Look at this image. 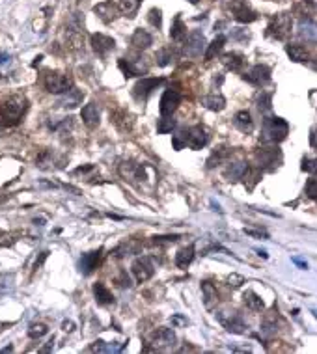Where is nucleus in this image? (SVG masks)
Wrapping results in <instances>:
<instances>
[{
	"instance_id": "1",
	"label": "nucleus",
	"mask_w": 317,
	"mask_h": 354,
	"mask_svg": "<svg viewBox=\"0 0 317 354\" xmlns=\"http://www.w3.org/2000/svg\"><path fill=\"white\" fill-rule=\"evenodd\" d=\"M28 108L27 97L19 93H10L0 97V123L2 125H17Z\"/></svg>"
},
{
	"instance_id": "2",
	"label": "nucleus",
	"mask_w": 317,
	"mask_h": 354,
	"mask_svg": "<svg viewBox=\"0 0 317 354\" xmlns=\"http://www.w3.org/2000/svg\"><path fill=\"white\" fill-rule=\"evenodd\" d=\"M289 132V125L287 121H284L282 118H265L263 120V127H261V140L263 142H271V144H278V142L285 140Z\"/></svg>"
},
{
	"instance_id": "3",
	"label": "nucleus",
	"mask_w": 317,
	"mask_h": 354,
	"mask_svg": "<svg viewBox=\"0 0 317 354\" xmlns=\"http://www.w3.org/2000/svg\"><path fill=\"white\" fill-rule=\"evenodd\" d=\"M43 86L49 93L62 95V93H66L71 90V80H69L66 75H62V73H52V71H49V73H45V76H43Z\"/></svg>"
},
{
	"instance_id": "4",
	"label": "nucleus",
	"mask_w": 317,
	"mask_h": 354,
	"mask_svg": "<svg viewBox=\"0 0 317 354\" xmlns=\"http://www.w3.org/2000/svg\"><path fill=\"white\" fill-rule=\"evenodd\" d=\"M291 26H293V21L287 13H278L276 17L271 19V24H269V34L276 39H285L291 34Z\"/></svg>"
},
{
	"instance_id": "5",
	"label": "nucleus",
	"mask_w": 317,
	"mask_h": 354,
	"mask_svg": "<svg viewBox=\"0 0 317 354\" xmlns=\"http://www.w3.org/2000/svg\"><path fill=\"white\" fill-rule=\"evenodd\" d=\"M177 338L172 328H157L151 336H149V343H153V350H166L174 347Z\"/></svg>"
},
{
	"instance_id": "6",
	"label": "nucleus",
	"mask_w": 317,
	"mask_h": 354,
	"mask_svg": "<svg viewBox=\"0 0 317 354\" xmlns=\"http://www.w3.org/2000/svg\"><path fill=\"white\" fill-rule=\"evenodd\" d=\"M133 274H135V278L137 282H148L151 276L155 274V263L151 257L148 256H142L138 257L137 261L133 263Z\"/></svg>"
},
{
	"instance_id": "7",
	"label": "nucleus",
	"mask_w": 317,
	"mask_h": 354,
	"mask_svg": "<svg viewBox=\"0 0 317 354\" xmlns=\"http://www.w3.org/2000/svg\"><path fill=\"white\" fill-rule=\"evenodd\" d=\"M245 80L254 84V86H263L271 80V67L265 66V64H257V66H252L250 69L245 73Z\"/></svg>"
},
{
	"instance_id": "8",
	"label": "nucleus",
	"mask_w": 317,
	"mask_h": 354,
	"mask_svg": "<svg viewBox=\"0 0 317 354\" xmlns=\"http://www.w3.org/2000/svg\"><path fill=\"white\" fill-rule=\"evenodd\" d=\"M207 43H205V38H203L202 32H194L189 34V38H187V43H185V55L191 56V58H198V56H202V52L205 50Z\"/></svg>"
},
{
	"instance_id": "9",
	"label": "nucleus",
	"mask_w": 317,
	"mask_h": 354,
	"mask_svg": "<svg viewBox=\"0 0 317 354\" xmlns=\"http://www.w3.org/2000/svg\"><path fill=\"white\" fill-rule=\"evenodd\" d=\"M185 132H187V146L189 147H192V149H202V147L207 146L209 134L202 125L189 127V129H185Z\"/></svg>"
},
{
	"instance_id": "10",
	"label": "nucleus",
	"mask_w": 317,
	"mask_h": 354,
	"mask_svg": "<svg viewBox=\"0 0 317 354\" xmlns=\"http://www.w3.org/2000/svg\"><path fill=\"white\" fill-rule=\"evenodd\" d=\"M219 321L224 324V328L231 334H245V321L237 315L235 311H220L219 313Z\"/></svg>"
},
{
	"instance_id": "11",
	"label": "nucleus",
	"mask_w": 317,
	"mask_h": 354,
	"mask_svg": "<svg viewBox=\"0 0 317 354\" xmlns=\"http://www.w3.org/2000/svg\"><path fill=\"white\" fill-rule=\"evenodd\" d=\"M181 103V95L175 90H166L161 97V104H158V110H161V116H172L177 110Z\"/></svg>"
},
{
	"instance_id": "12",
	"label": "nucleus",
	"mask_w": 317,
	"mask_h": 354,
	"mask_svg": "<svg viewBox=\"0 0 317 354\" xmlns=\"http://www.w3.org/2000/svg\"><path fill=\"white\" fill-rule=\"evenodd\" d=\"M163 82H164V78H142V80L135 86V97L140 99V101H146V99L149 97V93L153 92V90H157Z\"/></svg>"
},
{
	"instance_id": "13",
	"label": "nucleus",
	"mask_w": 317,
	"mask_h": 354,
	"mask_svg": "<svg viewBox=\"0 0 317 354\" xmlns=\"http://www.w3.org/2000/svg\"><path fill=\"white\" fill-rule=\"evenodd\" d=\"M92 47L99 56H107L110 50L116 47V41L110 38V36H104V34H93V36H92Z\"/></svg>"
},
{
	"instance_id": "14",
	"label": "nucleus",
	"mask_w": 317,
	"mask_h": 354,
	"mask_svg": "<svg viewBox=\"0 0 317 354\" xmlns=\"http://www.w3.org/2000/svg\"><path fill=\"white\" fill-rule=\"evenodd\" d=\"M93 11H95V15H99V19L103 22H112L118 17V6L114 4V2H101V4H97L95 8H93Z\"/></svg>"
},
{
	"instance_id": "15",
	"label": "nucleus",
	"mask_w": 317,
	"mask_h": 354,
	"mask_svg": "<svg viewBox=\"0 0 317 354\" xmlns=\"http://www.w3.org/2000/svg\"><path fill=\"white\" fill-rule=\"evenodd\" d=\"M118 67L123 71V75H125L127 78H129V76H138V75H142V73H146V71H148V67L142 66L140 62L125 60V58H121V60L118 62Z\"/></svg>"
},
{
	"instance_id": "16",
	"label": "nucleus",
	"mask_w": 317,
	"mask_h": 354,
	"mask_svg": "<svg viewBox=\"0 0 317 354\" xmlns=\"http://www.w3.org/2000/svg\"><path fill=\"white\" fill-rule=\"evenodd\" d=\"M81 118L84 121V125L90 127V129H95L99 125V110L93 103H88L82 106L81 110Z\"/></svg>"
},
{
	"instance_id": "17",
	"label": "nucleus",
	"mask_w": 317,
	"mask_h": 354,
	"mask_svg": "<svg viewBox=\"0 0 317 354\" xmlns=\"http://www.w3.org/2000/svg\"><path fill=\"white\" fill-rule=\"evenodd\" d=\"M231 13H233V17H235L239 22H254L257 19L256 11H252L250 8H248L246 4H243V2H237V4H233V8H231Z\"/></svg>"
},
{
	"instance_id": "18",
	"label": "nucleus",
	"mask_w": 317,
	"mask_h": 354,
	"mask_svg": "<svg viewBox=\"0 0 317 354\" xmlns=\"http://www.w3.org/2000/svg\"><path fill=\"white\" fill-rule=\"evenodd\" d=\"M101 248H99L97 252H90V254H84L82 256V259H81V270L84 274H92L95 268H97V265H99V259H101Z\"/></svg>"
},
{
	"instance_id": "19",
	"label": "nucleus",
	"mask_w": 317,
	"mask_h": 354,
	"mask_svg": "<svg viewBox=\"0 0 317 354\" xmlns=\"http://www.w3.org/2000/svg\"><path fill=\"white\" fill-rule=\"evenodd\" d=\"M285 52L289 56L293 62H299V64H306L310 60V52L306 50V47H302V45H297V43H289L285 45Z\"/></svg>"
},
{
	"instance_id": "20",
	"label": "nucleus",
	"mask_w": 317,
	"mask_h": 354,
	"mask_svg": "<svg viewBox=\"0 0 317 354\" xmlns=\"http://www.w3.org/2000/svg\"><path fill=\"white\" fill-rule=\"evenodd\" d=\"M151 43H153V38H151V34L146 32V30H142V28L135 30V34H133V38H131V45L135 47V49L144 50V49H148Z\"/></svg>"
},
{
	"instance_id": "21",
	"label": "nucleus",
	"mask_w": 317,
	"mask_h": 354,
	"mask_svg": "<svg viewBox=\"0 0 317 354\" xmlns=\"http://www.w3.org/2000/svg\"><path fill=\"white\" fill-rule=\"evenodd\" d=\"M233 123H235V127L241 132H246V134H248V132L254 131V121H252V116L248 110H241V112H237Z\"/></svg>"
},
{
	"instance_id": "22",
	"label": "nucleus",
	"mask_w": 317,
	"mask_h": 354,
	"mask_svg": "<svg viewBox=\"0 0 317 354\" xmlns=\"http://www.w3.org/2000/svg\"><path fill=\"white\" fill-rule=\"evenodd\" d=\"M112 121L118 125L120 131H131L133 123H135L133 116L129 114V112H125V110H118V112H114V114H112Z\"/></svg>"
},
{
	"instance_id": "23",
	"label": "nucleus",
	"mask_w": 317,
	"mask_h": 354,
	"mask_svg": "<svg viewBox=\"0 0 317 354\" xmlns=\"http://www.w3.org/2000/svg\"><path fill=\"white\" fill-rule=\"evenodd\" d=\"M93 294H95V300H97L99 304H112L114 302V296H112V293H110L109 289H107V285L101 282L97 283H93Z\"/></svg>"
},
{
	"instance_id": "24",
	"label": "nucleus",
	"mask_w": 317,
	"mask_h": 354,
	"mask_svg": "<svg viewBox=\"0 0 317 354\" xmlns=\"http://www.w3.org/2000/svg\"><path fill=\"white\" fill-rule=\"evenodd\" d=\"M194 259V246H185L175 254V265L179 268H187Z\"/></svg>"
},
{
	"instance_id": "25",
	"label": "nucleus",
	"mask_w": 317,
	"mask_h": 354,
	"mask_svg": "<svg viewBox=\"0 0 317 354\" xmlns=\"http://www.w3.org/2000/svg\"><path fill=\"white\" fill-rule=\"evenodd\" d=\"M203 104H205L209 110H213V112H220V110H224V106H226V99L222 97L220 93H211L207 97H203Z\"/></svg>"
},
{
	"instance_id": "26",
	"label": "nucleus",
	"mask_w": 317,
	"mask_h": 354,
	"mask_svg": "<svg viewBox=\"0 0 317 354\" xmlns=\"http://www.w3.org/2000/svg\"><path fill=\"white\" fill-rule=\"evenodd\" d=\"M222 64H224L228 69L237 71L243 67V64H245V56L239 55V52H228V55L222 56Z\"/></svg>"
},
{
	"instance_id": "27",
	"label": "nucleus",
	"mask_w": 317,
	"mask_h": 354,
	"mask_svg": "<svg viewBox=\"0 0 317 354\" xmlns=\"http://www.w3.org/2000/svg\"><path fill=\"white\" fill-rule=\"evenodd\" d=\"M140 2H142V0H116L114 4L118 6V10L123 11L125 15L133 17L138 11V8H140Z\"/></svg>"
},
{
	"instance_id": "28",
	"label": "nucleus",
	"mask_w": 317,
	"mask_h": 354,
	"mask_svg": "<svg viewBox=\"0 0 317 354\" xmlns=\"http://www.w3.org/2000/svg\"><path fill=\"white\" fill-rule=\"evenodd\" d=\"M226 43V38L224 36H217V38L211 41V43L207 45V50H205V60H213L215 56L219 55L220 50H222V47H224Z\"/></svg>"
},
{
	"instance_id": "29",
	"label": "nucleus",
	"mask_w": 317,
	"mask_h": 354,
	"mask_svg": "<svg viewBox=\"0 0 317 354\" xmlns=\"http://www.w3.org/2000/svg\"><path fill=\"white\" fill-rule=\"evenodd\" d=\"M82 101V93L78 92V90H75V88H71L69 92H66V97L62 99L60 104L62 106H69V108H75V106H78Z\"/></svg>"
},
{
	"instance_id": "30",
	"label": "nucleus",
	"mask_w": 317,
	"mask_h": 354,
	"mask_svg": "<svg viewBox=\"0 0 317 354\" xmlns=\"http://www.w3.org/2000/svg\"><path fill=\"white\" fill-rule=\"evenodd\" d=\"M185 36H187V30H185L183 21H181V15H175L174 24H172V30H170V38L174 39V41H183Z\"/></svg>"
},
{
	"instance_id": "31",
	"label": "nucleus",
	"mask_w": 317,
	"mask_h": 354,
	"mask_svg": "<svg viewBox=\"0 0 317 354\" xmlns=\"http://www.w3.org/2000/svg\"><path fill=\"white\" fill-rule=\"evenodd\" d=\"M245 304H246V308L248 310H252V311H261L263 308H265V304H263V300L257 296L254 291H246L245 293Z\"/></svg>"
},
{
	"instance_id": "32",
	"label": "nucleus",
	"mask_w": 317,
	"mask_h": 354,
	"mask_svg": "<svg viewBox=\"0 0 317 354\" xmlns=\"http://www.w3.org/2000/svg\"><path fill=\"white\" fill-rule=\"evenodd\" d=\"M202 293H203V300H205V306H207V308H213V306L217 304V300H219L217 298V296H219V294H217V289H215L209 282H203Z\"/></svg>"
},
{
	"instance_id": "33",
	"label": "nucleus",
	"mask_w": 317,
	"mask_h": 354,
	"mask_svg": "<svg viewBox=\"0 0 317 354\" xmlns=\"http://www.w3.org/2000/svg\"><path fill=\"white\" fill-rule=\"evenodd\" d=\"M246 170H248V164L246 162H235L226 170V177H228L230 181L231 179H243V175H245Z\"/></svg>"
},
{
	"instance_id": "34",
	"label": "nucleus",
	"mask_w": 317,
	"mask_h": 354,
	"mask_svg": "<svg viewBox=\"0 0 317 354\" xmlns=\"http://www.w3.org/2000/svg\"><path fill=\"white\" fill-rule=\"evenodd\" d=\"M175 129V120L172 116H163L161 120L157 121V132L158 134H168Z\"/></svg>"
},
{
	"instance_id": "35",
	"label": "nucleus",
	"mask_w": 317,
	"mask_h": 354,
	"mask_svg": "<svg viewBox=\"0 0 317 354\" xmlns=\"http://www.w3.org/2000/svg\"><path fill=\"white\" fill-rule=\"evenodd\" d=\"M299 36L308 39V41H315V26H313V22L302 21L301 24H299Z\"/></svg>"
},
{
	"instance_id": "36",
	"label": "nucleus",
	"mask_w": 317,
	"mask_h": 354,
	"mask_svg": "<svg viewBox=\"0 0 317 354\" xmlns=\"http://www.w3.org/2000/svg\"><path fill=\"white\" fill-rule=\"evenodd\" d=\"M157 64L161 67H164V66H168L170 62L174 60V50H172V47H164V49H161L157 52Z\"/></svg>"
},
{
	"instance_id": "37",
	"label": "nucleus",
	"mask_w": 317,
	"mask_h": 354,
	"mask_svg": "<svg viewBox=\"0 0 317 354\" xmlns=\"http://www.w3.org/2000/svg\"><path fill=\"white\" fill-rule=\"evenodd\" d=\"M256 103H257V108L259 110H271V106H273V93L261 92L259 95H257Z\"/></svg>"
},
{
	"instance_id": "38",
	"label": "nucleus",
	"mask_w": 317,
	"mask_h": 354,
	"mask_svg": "<svg viewBox=\"0 0 317 354\" xmlns=\"http://www.w3.org/2000/svg\"><path fill=\"white\" fill-rule=\"evenodd\" d=\"M47 332H49V328L45 326V324H41V322H36V324H32V326L28 328V336H30L32 339L43 338Z\"/></svg>"
},
{
	"instance_id": "39",
	"label": "nucleus",
	"mask_w": 317,
	"mask_h": 354,
	"mask_svg": "<svg viewBox=\"0 0 317 354\" xmlns=\"http://www.w3.org/2000/svg\"><path fill=\"white\" fill-rule=\"evenodd\" d=\"M172 144H174L175 151H181V149L187 146V132H185V129H181L179 132H175L174 137H172Z\"/></svg>"
},
{
	"instance_id": "40",
	"label": "nucleus",
	"mask_w": 317,
	"mask_h": 354,
	"mask_svg": "<svg viewBox=\"0 0 317 354\" xmlns=\"http://www.w3.org/2000/svg\"><path fill=\"white\" fill-rule=\"evenodd\" d=\"M148 21L151 22V26L161 28V26H163V11L158 10V8H153V10H149Z\"/></svg>"
},
{
	"instance_id": "41",
	"label": "nucleus",
	"mask_w": 317,
	"mask_h": 354,
	"mask_svg": "<svg viewBox=\"0 0 317 354\" xmlns=\"http://www.w3.org/2000/svg\"><path fill=\"white\" fill-rule=\"evenodd\" d=\"M306 194H308V198H312V200H315V198H317V181H315V177L308 179V183H306Z\"/></svg>"
},
{
	"instance_id": "42",
	"label": "nucleus",
	"mask_w": 317,
	"mask_h": 354,
	"mask_svg": "<svg viewBox=\"0 0 317 354\" xmlns=\"http://www.w3.org/2000/svg\"><path fill=\"white\" fill-rule=\"evenodd\" d=\"M172 324H174L175 328H181V326H187L189 324V319L183 315H179V313H175V315H172Z\"/></svg>"
},
{
	"instance_id": "43",
	"label": "nucleus",
	"mask_w": 317,
	"mask_h": 354,
	"mask_svg": "<svg viewBox=\"0 0 317 354\" xmlns=\"http://www.w3.org/2000/svg\"><path fill=\"white\" fill-rule=\"evenodd\" d=\"M302 170H304V172H310V174H313V172L317 170L315 158H304V160H302Z\"/></svg>"
},
{
	"instance_id": "44",
	"label": "nucleus",
	"mask_w": 317,
	"mask_h": 354,
	"mask_svg": "<svg viewBox=\"0 0 317 354\" xmlns=\"http://www.w3.org/2000/svg\"><path fill=\"white\" fill-rule=\"evenodd\" d=\"M228 282H230V285H233V287H239V285L245 283V278L239 276V274H231L230 278H228Z\"/></svg>"
},
{
	"instance_id": "45",
	"label": "nucleus",
	"mask_w": 317,
	"mask_h": 354,
	"mask_svg": "<svg viewBox=\"0 0 317 354\" xmlns=\"http://www.w3.org/2000/svg\"><path fill=\"white\" fill-rule=\"evenodd\" d=\"M245 233L250 235V237H256V239H269V235L263 233V231H254V229H246L245 228Z\"/></svg>"
},
{
	"instance_id": "46",
	"label": "nucleus",
	"mask_w": 317,
	"mask_h": 354,
	"mask_svg": "<svg viewBox=\"0 0 317 354\" xmlns=\"http://www.w3.org/2000/svg\"><path fill=\"white\" fill-rule=\"evenodd\" d=\"M47 256H49V252H41V256H39V259H36V263H34V268L38 270L41 265H43V261L47 259Z\"/></svg>"
},
{
	"instance_id": "47",
	"label": "nucleus",
	"mask_w": 317,
	"mask_h": 354,
	"mask_svg": "<svg viewBox=\"0 0 317 354\" xmlns=\"http://www.w3.org/2000/svg\"><path fill=\"white\" fill-rule=\"evenodd\" d=\"M62 328H64V332H73L75 324H73L71 321H64V322H62Z\"/></svg>"
},
{
	"instance_id": "48",
	"label": "nucleus",
	"mask_w": 317,
	"mask_h": 354,
	"mask_svg": "<svg viewBox=\"0 0 317 354\" xmlns=\"http://www.w3.org/2000/svg\"><path fill=\"white\" fill-rule=\"evenodd\" d=\"M11 60V56L10 55H6V52H0V64L4 66V64H10Z\"/></svg>"
},
{
	"instance_id": "49",
	"label": "nucleus",
	"mask_w": 317,
	"mask_h": 354,
	"mask_svg": "<svg viewBox=\"0 0 317 354\" xmlns=\"http://www.w3.org/2000/svg\"><path fill=\"white\" fill-rule=\"evenodd\" d=\"M293 263H297L301 268H308V263L306 261H302V259H299V257H293Z\"/></svg>"
},
{
	"instance_id": "50",
	"label": "nucleus",
	"mask_w": 317,
	"mask_h": 354,
	"mask_svg": "<svg viewBox=\"0 0 317 354\" xmlns=\"http://www.w3.org/2000/svg\"><path fill=\"white\" fill-rule=\"evenodd\" d=\"M310 144H312V147H315V129H312V132H310Z\"/></svg>"
},
{
	"instance_id": "51",
	"label": "nucleus",
	"mask_w": 317,
	"mask_h": 354,
	"mask_svg": "<svg viewBox=\"0 0 317 354\" xmlns=\"http://www.w3.org/2000/svg\"><path fill=\"white\" fill-rule=\"evenodd\" d=\"M34 224H36V226H45V218H36Z\"/></svg>"
},
{
	"instance_id": "52",
	"label": "nucleus",
	"mask_w": 317,
	"mask_h": 354,
	"mask_svg": "<svg viewBox=\"0 0 317 354\" xmlns=\"http://www.w3.org/2000/svg\"><path fill=\"white\" fill-rule=\"evenodd\" d=\"M257 254H259V256H261L263 259H267V257H269V254H267L265 250H257Z\"/></svg>"
},
{
	"instance_id": "53",
	"label": "nucleus",
	"mask_w": 317,
	"mask_h": 354,
	"mask_svg": "<svg viewBox=\"0 0 317 354\" xmlns=\"http://www.w3.org/2000/svg\"><path fill=\"white\" fill-rule=\"evenodd\" d=\"M11 350H13V347H6V349H2V350H0V352L4 354V352H11Z\"/></svg>"
},
{
	"instance_id": "54",
	"label": "nucleus",
	"mask_w": 317,
	"mask_h": 354,
	"mask_svg": "<svg viewBox=\"0 0 317 354\" xmlns=\"http://www.w3.org/2000/svg\"><path fill=\"white\" fill-rule=\"evenodd\" d=\"M4 200H8V194H4V196H0V203L4 202Z\"/></svg>"
},
{
	"instance_id": "55",
	"label": "nucleus",
	"mask_w": 317,
	"mask_h": 354,
	"mask_svg": "<svg viewBox=\"0 0 317 354\" xmlns=\"http://www.w3.org/2000/svg\"><path fill=\"white\" fill-rule=\"evenodd\" d=\"M189 2H191V4H198V2H200V0H189Z\"/></svg>"
}]
</instances>
